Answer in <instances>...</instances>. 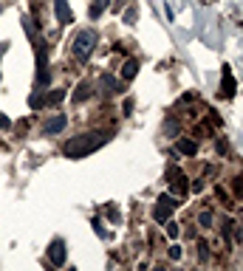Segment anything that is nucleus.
Wrapping results in <instances>:
<instances>
[{
    "mask_svg": "<svg viewBox=\"0 0 243 271\" xmlns=\"http://www.w3.org/2000/svg\"><path fill=\"white\" fill-rule=\"evenodd\" d=\"M164 229H167L170 238H178V223L176 221H164Z\"/></svg>",
    "mask_w": 243,
    "mask_h": 271,
    "instance_id": "nucleus-16",
    "label": "nucleus"
},
{
    "mask_svg": "<svg viewBox=\"0 0 243 271\" xmlns=\"http://www.w3.org/2000/svg\"><path fill=\"white\" fill-rule=\"evenodd\" d=\"M176 150H178L181 156H195V153H198V144H195L193 139H178Z\"/></svg>",
    "mask_w": 243,
    "mask_h": 271,
    "instance_id": "nucleus-11",
    "label": "nucleus"
},
{
    "mask_svg": "<svg viewBox=\"0 0 243 271\" xmlns=\"http://www.w3.org/2000/svg\"><path fill=\"white\" fill-rule=\"evenodd\" d=\"M108 142H111V136H108V133H85V136H77V139L65 142L63 153H65V159L77 161V159H85V156L97 153L99 147H105Z\"/></svg>",
    "mask_w": 243,
    "mask_h": 271,
    "instance_id": "nucleus-1",
    "label": "nucleus"
},
{
    "mask_svg": "<svg viewBox=\"0 0 243 271\" xmlns=\"http://www.w3.org/2000/svg\"><path fill=\"white\" fill-rule=\"evenodd\" d=\"M215 195H218V198L224 201V207H232V198L227 195V190H224V187H215Z\"/></svg>",
    "mask_w": 243,
    "mask_h": 271,
    "instance_id": "nucleus-19",
    "label": "nucleus"
},
{
    "mask_svg": "<svg viewBox=\"0 0 243 271\" xmlns=\"http://www.w3.org/2000/svg\"><path fill=\"white\" fill-rule=\"evenodd\" d=\"M178 207V198H173V195H167L164 192L162 198H159V207L153 209V215H156V221L164 223V221H170V215H173V209Z\"/></svg>",
    "mask_w": 243,
    "mask_h": 271,
    "instance_id": "nucleus-4",
    "label": "nucleus"
},
{
    "mask_svg": "<svg viewBox=\"0 0 243 271\" xmlns=\"http://www.w3.org/2000/svg\"><path fill=\"white\" fill-rule=\"evenodd\" d=\"M6 46H9V43H0V54H3V51H6Z\"/></svg>",
    "mask_w": 243,
    "mask_h": 271,
    "instance_id": "nucleus-26",
    "label": "nucleus"
},
{
    "mask_svg": "<svg viewBox=\"0 0 243 271\" xmlns=\"http://www.w3.org/2000/svg\"><path fill=\"white\" fill-rule=\"evenodd\" d=\"M37 85L40 88H46L51 82V71H49V46H46V40H40L37 43Z\"/></svg>",
    "mask_w": 243,
    "mask_h": 271,
    "instance_id": "nucleus-3",
    "label": "nucleus"
},
{
    "mask_svg": "<svg viewBox=\"0 0 243 271\" xmlns=\"http://www.w3.org/2000/svg\"><path fill=\"white\" fill-rule=\"evenodd\" d=\"M29 105H32L34 111H40V108L46 105V99H43V91H34V94L29 96Z\"/></svg>",
    "mask_w": 243,
    "mask_h": 271,
    "instance_id": "nucleus-14",
    "label": "nucleus"
},
{
    "mask_svg": "<svg viewBox=\"0 0 243 271\" xmlns=\"http://www.w3.org/2000/svg\"><path fill=\"white\" fill-rule=\"evenodd\" d=\"M212 221H215V218H212V212H210V209H204V212L198 215V223L204 226V229H212Z\"/></svg>",
    "mask_w": 243,
    "mask_h": 271,
    "instance_id": "nucleus-15",
    "label": "nucleus"
},
{
    "mask_svg": "<svg viewBox=\"0 0 243 271\" xmlns=\"http://www.w3.org/2000/svg\"><path fill=\"white\" fill-rule=\"evenodd\" d=\"M108 3H111V0H97V6H94V9H91V17L102 15V12H105V9H108Z\"/></svg>",
    "mask_w": 243,
    "mask_h": 271,
    "instance_id": "nucleus-18",
    "label": "nucleus"
},
{
    "mask_svg": "<svg viewBox=\"0 0 243 271\" xmlns=\"http://www.w3.org/2000/svg\"><path fill=\"white\" fill-rule=\"evenodd\" d=\"M232 190H235V195H243V175H238L232 181Z\"/></svg>",
    "mask_w": 243,
    "mask_h": 271,
    "instance_id": "nucleus-21",
    "label": "nucleus"
},
{
    "mask_svg": "<svg viewBox=\"0 0 243 271\" xmlns=\"http://www.w3.org/2000/svg\"><path fill=\"white\" fill-rule=\"evenodd\" d=\"M9 128H12V119L6 113H0V130H9Z\"/></svg>",
    "mask_w": 243,
    "mask_h": 271,
    "instance_id": "nucleus-23",
    "label": "nucleus"
},
{
    "mask_svg": "<svg viewBox=\"0 0 243 271\" xmlns=\"http://www.w3.org/2000/svg\"><path fill=\"white\" fill-rule=\"evenodd\" d=\"M133 20H136V9H130L128 15H125V23H133Z\"/></svg>",
    "mask_w": 243,
    "mask_h": 271,
    "instance_id": "nucleus-25",
    "label": "nucleus"
},
{
    "mask_svg": "<svg viewBox=\"0 0 243 271\" xmlns=\"http://www.w3.org/2000/svg\"><path fill=\"white\" fill-rule=\"evenodd\" d=\"M54 15H57V23H63V26H68V23L74 20L68 0H54Z\"/></svg>",
    "mask_w": 243,
    "mask_h": 271,
    "instance_id": "nucleus-7",
    "label": "nucleus"
},
{
    "mask_svg": "<svg viewBox=\"0 0 243 271\" xmlns=\"http://www.w3.org/2000/svg\"><path fill=\"white\" fill-rule=\"evenodd\" d=\"M235 91H238V85H235V77H232V68L224 65V68H221V94L227 96V99H232Z\"/></svg>",
    "mask_w": 243,
    "mask_h": 271,
    "instance_id": "nucleus-5",
    "label": "nucleus"
},
{
    "mask_svg": "<svg viewBox=\"0 0 243 271\" xmlns=\"http://www.w3.org/2000/svg\"><path fill=\"white\" fill-rule=\"evenodd\" d=\"M187 178H184V173H181L178 167H170V184H173V190L176 192H184L187 190V184H184Z\"/></svg>",
    "mask_w": 243,
    "mask_h": 271,
    "instance_id": "nucleus-9",
    "label": "nucleus"
},
{
    "mask_svg": "<svg viewBox=\"0 0 243 271\" xmlns=\"http://www.w3.org/2000/svg\"><path fill=\"white\" fill-rule=\"evenodd\" d=\"M65 125H68V119H65V116H54L49 125L43 128V136H54V133H63Z\"/></svg>",
    "mask_w": 243,
    "mask_h": 271,
    "instance_id": "nucleus-8",
    "label": "nucleus"
},
{
    "mask_svg": "<svg viewBox=\"0 0 243 271\" xmlns=\"http://www.w3.org/2000/svg\"><path fill=\"white\" fill-rule=\"evenodd\" d=\"M99 82H102V88H105V94H108V96H113V94L122 91V85H119L111 74H102V80H99Z\"/></svg>",
    "mask_w": 243,
    "mask_h": 271,
    "instance_id": "nucleus-10",
    "label": "nucleus"
},
{
    "mask_svg": "<svg viewBox=\"0 0 243 271\" xmlns=\"http://www.w3.org/2000/svg\"><path fill=\"white\" fill-rule=\"evenodd\" d=\"M65 99V91H51L49 94V105H60Z\"/></svg>",
    "mask_w": 243,
    "mask_h": 271,
    "instance_id": "nucleus-17",
    "label": "nucleus"
},
{
    "mask_svg": "<svg viewBox=\"0 0 243 271\" xmlns=\"http://www.w3.org/2000/svg\"><path fill=\"white\" fill-rule=\"evenodd\" d=\"M99 37L94 29H85V32H77V37H74V46H71V51H74V57L80 60V63H85L91 54H94V48H97Z\"/></svg>",
    "mask_w": 243,
    "mask_h": 271,
    "instance_id": "nucleus-2",
    "label": "nucleus"
},
{
    "mask_svg": "<svg viewBox=\"0 0 243 271\" xmlns=\"http://www.w3.org/2000/svg\"><path fill=\"white\" fill-rule=\"evenodd\" d=\"M198 249H201V252H198L201 260H207V257H210V246H207V243H198Z\"/></svg>",
    "mask_w": 243,
    "mask_h": 271,
    "instance_id": "nucleus-24",
    "label": "nucleus"
},
{
    "mask_svg": "<svg viewBox=\"0 0 243 271\" xmlns=\"http://www.w3.org/2000/svg\"><path fill=\"white\" fill-rule=\"evenodd\" d=\"M136 74H139V63H136V60H128V63L122 65V80L125 82L136 80Z\"/></svg>",
    "mask_w": 243,
    "mask_h": 271,
    "instance_id": "nucleus-12",
    "label": "nucleus"
},
{
    "mask_svg": "<svg viewBox=\"0 0 243 271\" xmlns=\"http://www.w3.org/2000/svg\"><path fill=\"white\" fill-rule=\"evenodd\" d=\"M235 226H238L235 221H227V223H224V238H227V243L232 240V232H235Z\"/></svg>",
    "mask_w": 243,
    "mask_h": 271,
    "instance_id": "nucleus-20",
    "label": "nucleus"
},
{
    "mask_svg": "<svg viewBox=\"0 0 243 271\" xmlns=\"http://www.w3.org/2000/svg\"><path fill=\"white\" fill-rule=\"evenodd\" d=\"M170 260H181V246H176V243L170 246Z\"/></svg>",
    "mask_w": 243,
    "mask_h": 271,
    "instance_id": "nucleus-22",
    "label": "nucleus"
},
{
    "mask_svg": "<svg viewBox=\"0 0 243 271\" xmlns=\"http://www.w3.org/2000/svg\"><path fill=\"white\" fill-rule=\"evenodd\" d=\"M91 82H80L77 85V91H74V102H85V99H91Z\"/></svg>",
    "mask_w": 243,
    "mask_h": 271,
    "instance_id": "nucleus-13",
    "label": "nucleus"
},
{
    "mask_svg": "<svg viewBox=\"0 0 243 271\" xmlns=\"http://www.w3.org/2000/svg\"><path fill=\"white\" fill-rule=\"evenodd\" d=\"M49 260L54 266H65V240L63 238H54L49 246Z\"/></svg>",
    "mask_w": 243,
    "mask_h": 271,
    "instance_id": "nucleus-6",
    "label": "nucleus"
}]
</instances>
